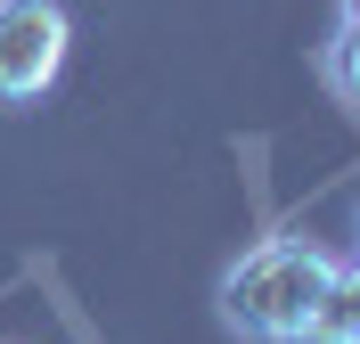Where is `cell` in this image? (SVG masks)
Here are the masks:
<instances>
[{
  "label": "cell",
  "mask_w": 360,
  "mask_h": 344,
  "mask_svg": "<svg viewBox=\"0 0 360 344\" xmlns=\"http://www.w3.org/2000/svg\"><path fill=\"white\" fill-rule=\"evenodd\" d=\"M311 344H360V262L336 271V295H328V312H319Z\"/></svg>",
  "instance_id": "obj_3"
},
{
  "label": "cell",
  "mask_w": 360,
  "mask_h": 344,
  "mask_svg": "<svg viewBox=\"0 0 360 344\" xmlns=\"http://www.w3.org/2000/svg\"><path fill=\"white\" fill-rule=\"evenodd\" d=\"M336 25H360V0H344V17H336Z\"/></svg>",
  "instance_id": "obj_4"
},
{
  "label": "cell",
  "mask_w": 360,
  "mask_h": 344,
  "mask_svg": "<svg viewBox=\"0 0 360 344\" xmlns=\"http://www.w3.org/2000/svg\"><path fill=\"white\" fill-rule=\"evenodd\" d=\"M74 25L58 0H0V107H33V98L66 74Z\"/></svg>",
  "instance_id": "obj_2"
},
{
  "label": "cell",
  "mask_w": 360,
  "mask_h": 344,
  "mask_svg": "<svg viewBox=\"0 0 360 344\" xmlns=\"http://www.w3.org/2000/svg\"><path fill=\"white\" fill-rule=\"evenodd\" d=\"M336 254L311 238H262V246L221 279V320L246 344H311L319 312L336 295Z\"/></svg>",
  "instance_id": "obj_1"
}]
</instances>
